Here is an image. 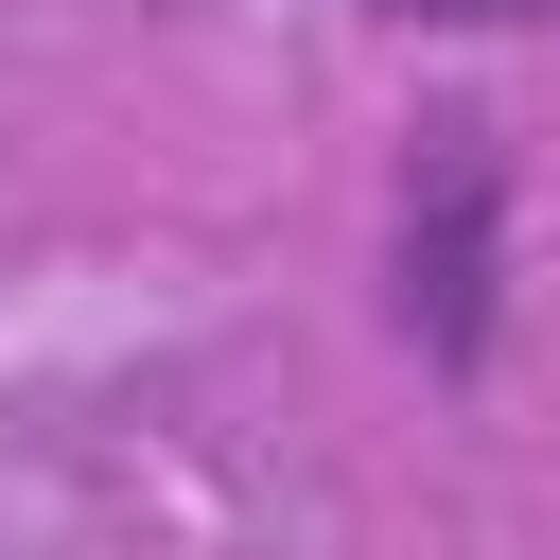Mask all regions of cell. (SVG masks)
<instances>
[{
    "mask_svg": "<svg viewBox=\"0 0 560 560\" xmlns=\"http://www.w3.org/2000/svg\"><path fill=\"white\" fill-rule=\"evenodd\" d=\"M508 228V158H490V122H420V158H402V332H420V368H490V245Z\"/></svg>",
    "mask_w": 560,
    "mask_h": 560,
    "instance_id": "6da1fadb",
    "label": "cell"
},
{
    "mask_svg": "<svg viewBox=\"0 0 560 560\" xmlns=\"http://www.w3.org/2000/svg\"><path fill=\"white\" fill-rule=\"evenodd\" d=\"M402 18H542V0H402Z\"/></svg>",
    "mask_w": 560,
    "mask_h": 560,
    "instance_id": "7a4b0ae2",
    "label": "cell"
}]
</instances>
